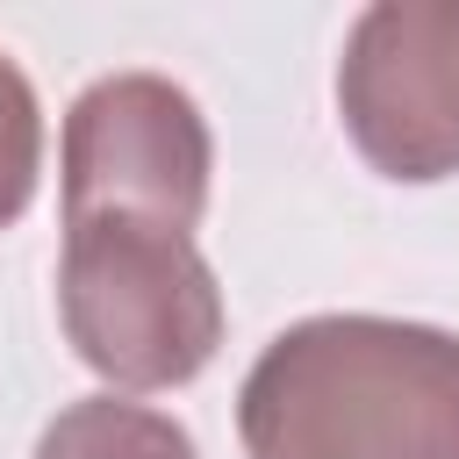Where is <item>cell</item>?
Segmentation results:
<instances>
[{
	"label": "cell",
	"instance_id": "obj_1",
	"mask_svg": "<svg viewBox=\"0 0 459 459\" xmlns=\"http://www.w3.org/2000/svg\"><path fill=\"white\" fill-rule=\"evenodd\" d=\"M251 459H459V337L402 316H308L237 394Z\"/></svg>",
	"mask_w": 459,
	"mask_h": 459
},
{
	"label": "cell",
	"instance_id": "obj_2",
	"mask_svg": "<svg viewBox=\"0 0 459 459\" xmlns=\"http://www.w3.org/2000/svg\"><path fill=\"white\" fill-rule=\"evenodd\" d=\"M57 316L72 351L129 394L194 380L222 344L215 265L158 222H65Z\"/></svg>",
	"mask_w": 459,
	"mask_h": 459
},
{
	"label": "cell",
	"instance_id": "obj_3",
	"mask_svg": "<svg viewBox=\"0 0 459 459\" xmlns=\"http://www.w3.org/2000/svg\"><path fill=\"white\" fill-rule=\"evenodd\" d=\"M65 222L186 230L208 208L215 143L186 86L165 72H108L65 115Z\"/></svg>",
	"mask_w": 459,
	"mask_h": 459
},
{
	"label": "cell",
	"instance_id": "obj_4",
	"mask_svg": "<svg viewBox=\"0 0 459 459\" xmlns=\"http://www.w3.org/2000/svg\"><path fill=\"white\" fill-rule=\"evenodd\" d=\"M337 108L373 172H459V0H373L344 36Z\"/></svg>",
	"mask_w": 459,
	"mask_h": 459
},
{
	"label": "cell",
	"instance_id": "obj_5",
	"mask_svg": "<svg viewBox=\"0 0 459 459\" xmlns=\"http://www.w3.org/2000/svg\"><path fill=\"white\" fill-rule=\"evenodd\" d=\"M36 459H201V445L165 409H143L122 394H86L50 416V430L36 437Z\"/></svg>",
	"mask_w": 459,
	"mask_h": 459
},
{
	"label": "cell",
	"instance_id": "obj_6",
	"mask_svg": "<svg viewBox=\"0 0 459 459\" xmlns=\"http://www.w3.org/2000/svg\"><path fill=\"white\" fill-rule=\"evenodd\" d=\"M36 172H43V108H36V86L22 79V65L0 50V230L29 208Z\"/></svg>",
	"mask_w": 459,
	"mask_h": 459
}]
</instances>
